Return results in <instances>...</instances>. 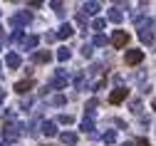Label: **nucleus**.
<instances>
[{"label": "nucleus", "instance_id": "nucleus-9", "mask_svg": "<svg viewBox=\"0 0 156 146\" xmlns=\"http://www.w3.org/2000/svg\"><path fill=\"white\" fill-rule=\"evenodd\" d=\"M74 35V30H72V25L69 23H65V25H60V30L55 32V37H60V40H69Z\"/></svg>", "mask_w": 156, "mask_h": 146}, {"label": "nucleus", "instance_id": "nucleus-16", "mask_svg": "<svg viewBox=\"0 0 156 146\" xmlns=\"http://www.w3.org/2000/svg\"><path fill=\"white\" fill-rule=\"evenodd\" d=\"M80 129H82L84 134H92V131H94V121H92V119H82V124H80Z\"/></svg>", "mask_w": 156, "mask_h": 146}, {"label": "nucleus", "instance_id": "nucleus-5", "mask_svg": "<svg viewBox=\"0 0 156 146\" xmlns=\"http://www.w3.org/2000/svg\"><path fill=\"white\" fill-rule=\"evenodd\" d=\"M151 27H154V20L149 17V23H146V25H141V30H139L141 42H146V45H154V32H151Z\"/></svg>", "mask_w": 156, "mask_h": 146}, {"label": "nucleus", "instance_id": "nucleus-1", "mask_svg": "<svg viewBox=\"0 0 156 146\" xmlns=\"http://www.w3.org/2000/svg\"><path fill=\"white\" fill-rule=\"evenodd\" d=\"M67 82H69L67 72H65V69H57V72H55V79L47 84V89H67Z\"/></svg>", "mask_w": 156, "mask_h": 146}, {"label": "nucleus", "instance_id": "nucleus-6", "mask_svg": "<svg viewBox=\"0 0 156 146\" xmlns=\"http://www.w3.org/2000/svg\"><path fill=\"white\" fill-rule=\"evenodd\" d=\"M126 42H129V35H126L124 30H114V35H112V45H114L116 50H122V47H126Z\"/></svg>", "mask_w": 156, "mask_h": 146}, {"label": "nucleus", "instance_id": "nucleus-15", "mask_svg": "<svg viewBox=\"0 0 156 146\" xmlns=\"http://www.w3.org/2000/svg\"><path fill=\"white\" fill-rule=\"evenodd\" d=\"M37 42H40V40H37V35H27V37L23 40V47H25V50H35Z\"/></svg>", "mask_w": 156, "mask_h": 146}, {"label": "nucleus", "instance_id": "nucleus-18", "mask_svg": "<svg viewBox=\"0 0 156 146\" xmlns=\"http://www.w3.org/2000/svg\"><path fill=\"white\" fill-rule=\"evenodd\" d=\"M102 139H104V144H114V141H116V131H114V129H109V131H104V136H102Z\"/></svg>", "mask_w": 156, "mask_h": 146}, {"label": "nucleus", "instance_id": "nucleus-21", "mask_svg": "<svg viewBox=\"0 0 156 146\" xmlns=\"http://www.w3.org/2000/svg\"><path fill=\"white\" fill-rule=\"evenodd\" d=\"M92 27H94V30H104V27H107V20H104V17H97L94 23H92Z\"/></svg>", "mask_w": 156, "mask_h": 146}, {"label": "nucleus", "instance_id": "nucleus-26", "mask_svg": "<svg viewBox=\"0 0 156 146\" xmlns=\"http://www.w3.org/2000/svg\"><path fill=\"white\" fill-rule=\"evenodd\" d=\"M136 146H151V144H149L146 139H139V141H136Z\"/></svg>", "mask_w": 156, "mask_h": 146}, {"label": "nucleus", "instance_id": "nucleus-8", "mask_svg": "<svg viewBox=\"0 0 156 146\" xmlns=\"http://www.w3.org/2000/svg\"><path fill=\"white\" fill-rule=\"evenodd\" d=\"M5 65H8L10 69H17V67L23 65V59H20V55H17V52H8V57H5Z\"/></svg>", "mask_w": 156, "mask_h": 146}, {"label": "nucleus", "instance_id": "nucleus-11", "mask_svg": "<svg viewBox=\"0 0 156 146\" xmlns=\"http://www.w3.org/2000/svg\"><path fill=\"white\" fill-rule=\"evenodd\" d=\"M57 136H60V141H62L65 146H74V144H77V134H74V131H62V134H57Z\"/></svg>", "mask_w": 156, "mask_h": 146}, {"label": "nucleus", "instance_id": "nucleus-29", "mask_svg": "<svg viewBox=\"0 0 156 146\" xmlns=\"http://www.w3.org/2000/svg\"><path fill=\"white\" fill-rule=\"evenodd\" d=\"M122 146H131V144H122Z\"/></svg>", "mask_w": 156, "mask_h": 146}, {"label": "nucleus", "instance_id": "nucleus-19", "mask_svg": "<svg viewBox=\"0 0 156 146\" xmlns=\"http://www.w3.org/2000/svg\"><path fill=\"white\" fill-rule=\"evenodd\" d=\"M69 55H72V52H69L67 47H62V50H57V59H60V62H67V59H69Z\"/></svg>", "mask_w": 156, "mask_h": 146}, {"label": "nucleus", "instance_id": "nucleus-7", "mask_svg": "<svg viewBox=\"0 0 156 146\" xmlns=\"http://www.w3.org/2000/svg\"><path fill=\"white\" fill-rule=\"evenodd\" d=\"M126 97H129V89L119 87V89H114V92L109 94V101H112V104H122V101H124Z\"/></svg>", "mask_w": 156, "mask_h": 146}, {"label": "nucleus", "instance_id": "nucleus-30", "mask_svg": "<svg viewBox=\"0 0 156 146\" xmlns=\"http://www.w3.org/2000/svg\"><path fill=\"white\" fill-rule=\"evenodd\" d=\"M0 146H5V144H0Z\"/></svg>", "mask_w": 156, "mask_h": 146}, {"label": "nucleus", "instance_id": "nucleus-27", "mask_svg": "<svg viewBox=\"0 0 156 146\" xmlns=\"http://www.w3.org/2000/svg\"><path fill=\"white\" fill-rule=\"evenodd\" d=\"M3 99H5V92H3V89H0V101H3Z\"/></svg>", "mask_w": 156, "mask_h": 146}, {"label": "nucleus", "instance_id": "nucleus-22", "mask_svg": "<svg viewBox=\"0 0 156 146\" xmlns=\"http://www.w3.org/2000/svg\"><path fill=\"white\" fill-rule=\"evenodd\" d=\"M52 104H57V107H62V104H67V97H65V94H57V97L52 99Z\"/></svg>", "mask_w": 156, "mask_h": 146}, {"label": "nucleus", "instance_id": "nucleus-13", "mask_svg": "<svg viewBox=\"0 0 156 146\" xmlns=\"http://www.w3.org/2000/svg\"><path fill=\"white\" fill-rule=\"evenodd\" d=\"M42 134L45 136H57L60 131H57V124L55 121H42Z\"/></svg>", "mask_w": 156, "mask_h": 146}, {"label": "nucleus", "instance_id": "nucleus-24", "mask_svg": "<svg viewBox=\"0 0 156 146\" xmlns=\"http://www.w3.org/2000/svg\"><path fill=\"white\" fill-rule=\"evenodd\" d=\"M17 40H23V30H12V35H10V42H17Z\"/></svg>", "mask_w": 156, "mask_h": 146}, {"label": "nucleus", "instance_id": "nucleus-10", "mask_svg": "<svg viewBox=\"0 0 156 146\" xmlns=\"http://www.w3.org/2000/svg\"><path fill=\"white\" fill-rule=\"evenodd\" d=\"M50 59H52L50 50H37V52H32V62H40V65H45V62H50Z\"/></svg>", "mask_w": 156, "mask_h": 146}, {"label": "nucleus", "instance_id": "nucleus-23", "mask_svg": "<svg viewBox=\"0 0 156 146\" xmlns=\"http://www.w3.org/2000/svg\"><path fill=\"white\" fill-rule=\"evenodd\" d=\"M94 45H97V47H104V45H107V37H104V35H97V37H94Z\"/></svg>", "mask_w": 156, "mask_h": 146}, {"label": "nucleus", "instance_id": "nucleus-17", "mask_svg": "<svg viewBox=\"0 0 156 146\" xmlns=\"http://www.w3.org/2000/svg\"><path fill=\"white\" fill-rule=\"evenodd\" d=\"M107 17L112 20V23H122V20H124V12H122V10H109Z\"/></svg>", "mask_w": 156, "mask_h": 146}, {"label": "nucleus", "instance_id": "nucleus-28", "mask_svg": "<svg viewBox=\"0 0 156 146\" xmlns=\"http://www.w3.org/2000/svg\"><path fill=\"white\" fill-rule=\"evenodd\" d=\"M3 35H5V30H3V25H0V37H3Z\"/></svg>", "mask_w": 156, "mask_h": 146}, {"label": "nucleus", "instance_id": "nucleus-20", "mask_svg": "<svg viewBox=\"0 0 156 146\" xmlns=\"http://www.w3.org/2000/svg\"><path fill=\"white\" fill-rule=\"evenodd\" d=\"M72 121H74V119H72V114H60V116H57V121H55V124H67V126H69Z\"/></svg>", "mask_w": 156, "mask_h": 146}, {"label": "nucleus", "instance_id": "nucleus-14", "mask_svg": "<svg viewBox=\"0 0 156 146\" xmlns=\"http://www.w3.org/2000/svg\"><path fill=\"white\" fill-rule=\"evenodd\" d=\"M99 12V3H84L82 5V15L87 17V15H97Z\"/></svg>", "mask_w": 156, "mask_h": 146}, {"label": "nucleus", "instance_id": "nucleus-4", "mask_svg": "<svg viewBox=\"0 0 156 146\" xmlns=\"http://www.w3.org/2000/svg\"><path fill=\"white\" fill-rule=\"evenodd\" d=\"M30 20H32V17H30V12H27V10H23V12H17V15H12V20H10V25H12L15 30H20V27H25V25L30 23Z\"/></svg>", "mask_w": 156, "mask_h": 146}, {"label": "nucleus", "instance_id": "nucleus-3", "mask_svg": "<svg viewBox=\"0 0 156 146\" xmlns=\"http://www.w3.org/2000/svg\"><path fill=\"white\" fill-rule=\"evenodd\" d=\"M17 129H20V126H17V124H5V126H3V139L5 141H17V139H20V131H17Z\"/></svg>", "mask_w": 156, "mask_h": 146}, {"label": "nucleus", "instance_id": "nucleus-2", "mask_svg": "<svg viewBox=\"0 0 156 146\" xmlns=\"http://www.w3.org/2000/svg\"><path fill=\"white\" fill-rule=\"evenodd\" d=\"M124 62H126L129 67H134V65H141V62H144V50H126Z\"/></svg>", "mask_w": 156, "mask_h": 146}, {"label": "nucleus", "instance_id": "nucleus-25", "mask_svg": "<svg viewBox=\"0 0 156 146\" xmlns=\"http://www.w3.org/2000/svg\"><path fill=\"white\" fill-rule=\"evenodd\" d=\"M82 55L89 57V55H92V45H84V47H82Z\"/></svg>", "mask_w": 156, "mask_h": 146}, {"label": "nucleus", "instance_id": "nucleus-12", "mask_svg": "<svg viewBox=\"0 0 156 146\" xmlns=\"http://www.w3.org/2000/svg\"><path fill=\"white\" fill-rule=\"evenodd\" d=\"M32 87H35L32 79H23V82H17V84H15V92H17V94H25V92H30Z\"/></svg>", "mask_w": 156, "mask_h": 146}]
</instances>
